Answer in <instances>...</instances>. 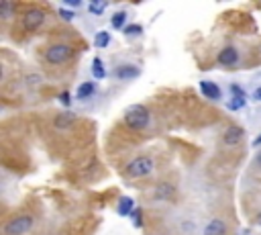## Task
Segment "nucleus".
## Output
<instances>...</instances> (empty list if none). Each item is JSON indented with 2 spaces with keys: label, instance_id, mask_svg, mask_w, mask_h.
Returning a JSON list of instances; mask_svg holds the SVG:
<instances>
[{
  "label": "nucleus",
  "instance_id": "f257e3e1",
  "mask_svg": "<svg viewBox=\"0 0 261 235\" xmlns=\"http://www.w3.org/2000/svg\"><path fill=\"white\" fill-rule=\"evenodd\" d=\"M151 117H149V111L143 107V105H131L127 111H125V123L133 129V131H143L147 129Z\"/></svg>",
  "mask_w": 261,
  "mask_h": 235
},
{
  "label": "nucleus",
  "instance_id": "f03ea898",
  "mask_svg": "<svg viewBox=\"0 0 261 235\" xmlns=\"http://www.w3.org/2000/svg\"><path fill=\"white\" fill-rule=\"evenodd\" d=\"M31 229H33V219L27 215H21V217H15V219L5 223L3 235H25Z\"/></svg>",
  "mask_w": 261,
  "mask_h": 235
},
{
  "label": "nucleus",
  "instance_id": "7ed1b4c3",
  "mask_svg": "<svg viewBox=\"0 0 261 235\" xmlns=\"http://www.w3.org/2000/svg\"><path fill=\"white\" fill-rule=\"evenodd\" d=\"M153 172V160L147 156H139L135 160H131V164L127 166V174L133 178H141V176H149Z\"/></svg>",
  "mask_w": 261,
  "mask_h": 235
},
{
  "label": "nucleus",
  "instance_id": "20e7f679",
  "mask_svg": "<svg viewBox=\"0 0 261 235\" xmlns=\"http://www.w3.org/2000/svg\"><path fill=\"white\" fill-rule=\"evenodd\" d=\"M70 58H72V47L66 45V43L51 45L49 50H47V54H45V60H47L49 64H54V66L64 64V62H68Z\"/></svg>",
  "mask_w": 261,
  "mask_h": 235
},
{
  "label": "nucleus",
  "instance_id": "39448f33",
  "mask_svg": "<svg viewBox=\"0 0 261 235\" xmlns=\"http://www.w3.org/2000/svg\"><path fill=\"white\" fill-rule=\"evenodd\" d=\"M243 137H245V129L239 127V125H231L223 133V144L227 148H235V146H239L241 141H243Z\"/></svg>",
  "mask_w": 261,
  "mask_h": 235
},
{
  "label": "nucleus",
  "instance_id": "423d86ee",
  "mask_svg": "<svg viewBox=\"0 0 261 235\" xmlns=\"http://www.w3.org/2000/svg\"><path fill=\"white\" fill-rule=\"evenodd\" d=\"M45 23V13L41 9H31L25 17H23V25L27 31H37L41 25Z\"/></svg>",
  "mask_w": 261,
  "mask_h": 235
},
{
  "label": "nucleus",
  "instance_id": "0eeeda50",
  "mask_svg": "<svg viewBox=\"0 0 261 235\" xmlns=\"http://www.w3.org/2000/svg\"><path fill=\"white\" fill-rule=\"evenodd\" d=\"M141 76V70L137 68V66H133V64H121L117 70H115V78H119V80H135V78H139Z\"/></svg>",
  "mask_w": 261,
  "mask_h": 235
},
{
  "label": "nucleus",
  "instance_id": "6e6552de",
  "mask_svg": "<svg viewBox=\"0 0 261 235\" xmlns=\"http://www.w3.org/2000/svg\"><path fill=\"white\" fill-rule=\"evenodd\" d=\"M200 90H202L204 97L211 99V101H221V97H223L221 88H219L215 82H211V80H202V82H200Z\"/></svg>",
  "mask_w": 261,
  "mask_h": 235
},
{
  "label": "nucleus",
  "instance_id": "1a4fd4ad",
  "mask_svg": "<svg viewBox=\"0 0 261 235\" xmlns=\"http://www.w3.org/2000/svg\"><path fill=\"white\" fill-rule=\"evenodd\" d=\"M239 62V52H237V47H225V50H221V54H219V64L221 66H235Z\"/></svg>",
  "mask_w": 261,
  "mask_h": 235
},
{
  "label": "nucleus",
  "instance_id": "9d476101",
  "mask_svg": "<svg viewBox=\"0 0 261 235\" xmlns=\"http://www.w3.org/2000/svg\"><path fill=\"white\" fill-rule=\"evenodd\" d=\"M227 233V223L221 219H213L204 227V235H225Z\"/></svg>",
  "mask_w": 261,
  "mask_h": 235
},
{
  "label": "nucleus",
  "instance_id": "9b49d317",
  "mask_svg": "<svg viewBox=\"0 0 261 235\" xmlns=\"http://www.w3.org/2000/svg\"><path fill=\"white\" fill-rule=\"evenodd\" d=\"M133 207H135V201L131 199V197H123L121 199V203H119V213L123 215V217H129V215H133L135 211H133Z\"/></svg>",
  "mask_w": 261,
  "mask_h": 235
},
{
  "label": "nucleus",
  "instance_id": "f8f14e48",
  "mask_svg": "<svg viewBox=\"0 0 261 235\" xmlns=\"http://www.w3.org/2000/svg\"><path fill=\"white\" fill-rule=\"evenodd\" d=\"M94 92H96V84H94V82H84V84L78 88V99H80V101H86V99L92 97Z\"/></svg>",
  "mask_w": 261,
  "mask_h": 235
},
{
  "label": "nucleus",
  "instance_id": "ddd939ff",
  "mask_svg": "<svg viewBox=\"0 0 261 235\" xmlns=\"http://www.w3.org/2000/svg\"><path fill=\"white\" fill-rule=\"evenodd\" d=\"M74 123V115L72 113H64L56 117V129H68Z\"/></svg>",
  "mask_w": 261,
  "mask_h": 235
},
{
  "label": "nucleus",
  "instance_id": "4468645a",
  "mask_svg": "<svg viewBox=\"0 0 261 235\" xmlns=\"http://www.w3.org/2000/svg\"><path fill=\"white\" fill-rule=\"evenodd\" d=\"M155 197L158 199H172L174 197V186L172 184H160L158 191H155Z\"/></svg>",
  "mask_w": 261,
  "mask_h": 235
},
{
  "label": "nucleus",
  "instance_id": "2eb2a0df",
  "mask_svg": "<svg viewBox=\"0 0 261 235\" xmlns=\"http://www.w3.org/2000/svg\"><path fill=\"white\" fill-rule=\"evenodd\" d=\"M111 43V33L109 31H98L96 37H94V45L96 47H109Z\"/></svg>",
  "mask_w": 261,
  "mask_h": 235
},
{
  "label": "nucleus",
  "instance_id": "dca6fc26",
  "mask_svg": "<svg viewBox=\"0 0 261 235\" xmlns=\"http://www.w3.org/2000/svg\"><path fill=\"white\" fill-rule=\"evenodd\" d=\"M92 76H94V78H98V80H102L104 76H107V70H104V66H102V60H100V58H96V60L92 62Z\"/></svg>",
  "mask_w": 261,
  "mask_h": 235
},
{
  "label": "nucleus",
  "instance_id": "f3484780",
  "mask_svg": "<svg viewBox=\"0 0 261 235\" xmlns=\"http://www.w3.org/2000/svg\"><path fill=\"white\" fill-rule=\"evenodd\" d=\"M125 21H127V13H125V11H119V13L113 15L111 25H113L115 29H123V27H125Z\"/></svg>",
  "mask_w": 261,
  "mask_h": 235
},
{
  "label": "nucleus",
  "instance_id": "a211bd4d",
  "mask_svg": "<svg viewBox=\"0 0 261 235\" xmlns=\"http://www.w3.org/2000/svg\"><path fill=\"white\" fill-rule=\"evenodd\" d=\"M13 3H9V0H3V3H0V17L3 19H11L13 17Z\"/></svg>",
  "mask_w": 261,
  "mask_h": 235
},
{
  "label": "nucleus",
  "instance_id": "6ab92c4d",
  "mask_svg": "<svg viewBox=\"0 0 261 235\" xmlns=\"http://www.w3.org/2000/svg\"><path fill=\"white\" fill-rule=\"evenodd\" d=\"M245 103H247V101H245V97H235V99L229 103V109H231V111H239V109H243V107H245Z\"/></svg>",
  "mask_w": 261,
  "mask_h": 235
},
{
  "label": "nucleus",
  "instance_id": "aec40b11",
  "mask_svg": "<svg viewBox=\"0 0 261 235\" xmlns=\"http://www.w3.org/2000/svg\"><path fill=\"white\" fill-rule=\"evenodd\" d=\"M104 9H107V5H104V3H90V7H88V11L92 15H100V13H104Z\"/></svg>",
  "mask_w": 261,
  "mask_h": 235
},
{
  "label": "nucleus",
  "instance_id": "412c9836",
  "mask_svg": "<svg viewBox=\"0 0 261 235\" xmlns=\"http://www.w3.org/2000/svg\"><path fill=\"white\" fill-rule=\"evenodd\" d=\"M125 33L127 35H139V33H143V27L141 25H129V27H125Z\"/></svg>",
  "mask_w": 261,
  "mask_h": 235
},
{
  "label": "nucleus",
  "instance_id": "4be33fe9",
  "mask_svg": "<svg viewBox=\"0 0 261 235\" xmlns=\"http://www.w3.org/2000/svg\"><path fill=\"white\" fill-rule=\"evenodd\" d=\"M60 17H62L64 21H68V23H70V21L74 19V13H72V11H66V9H60Z\"/></svg>",
  "mask_w": 261,
  "mask_h": 235
},
{
  "label": "nucleus",
  "instance_id": "5701e85b",
  "mask_svg": "<svg viewBox=\"0 0 261 235\" xmlns=\"http://www.w3.org/2000/svg\"><path fill=\"white\" fill-rule=\"evenodd\" d=\"M60 103L66 105V107H70L72 101H70V94H68V92H62V94H60Z\"/></svg>",
  "mask_w": 261,
  "mask_h": 235
},
{
  "label": "nucleus",
  "instance_id": "b1692460",
  "mask_svg": "<svg viewBox=\"0 0 261 235\" xmlns=\"http://www.w3.org/2000/svg\"><path fill=\"white\" fill-rule=\"evenodd\" d=\"M231 90H233V94H235V97H245V92H243V90H241L237 84H233V86H231Z\"/></svg>",
  "mask_w": 261,
  "mask_h": 235
},
{
  "label": "nucleus",
  "instance_id": "393cba45",
  "mask_svg": "<svg viewBox=\"0 0 261 235\" xmlns=\"http://www.w3.org/2000/svg\"><path fill=\"white\" fill-rule=\"evenodd\" d=\"M253 99H255L257 103H261V86H257V88H255V92H253Z\"/></svg>",
  "mask_w": 261,
  "mask_h": 235
},
{
  "label": "nucleus",
  "instance_id": "a878e982",
  "mask_svg": "<svg viewBox=\"0 0 261 235\" xmlns=\"http://www.w3.org/2000/svg\"><path fill=\"white\" fill-rule=\"evenodd\" d=\"M255 166H257L259 170H261V152H259V154L255 156Z\"/></svg>",
  "mask_w": 261,
  "mask_h": 235
},
{
  "label": "nucleus",
  "instance_id": "bb28decb",
  "mask_svg": "<svg viewBox=\"0 0 261 235\" xmlns=\"http://www.w3.org/2000/svg\"><path fill=\"white\" fill-rule=\"evenodd\" d=\"M27 80H29V84H37L39 82V76H29Z\"/></svg>",
  "mask_w": 261,
  "mask_h": 235
},
{
  "label": "nucleus",
  "instance_id": "cd10ccee",
  "mask_svg": "<svg viewBox=\"0 0 261 235\" xmlns=\"http://www.w3.org/2000/svg\"><path fill=\"white\" fill-rule=\"evenodd\" d=\"M259 146H261V135H257L255 141H253V148H259Z\"/></svg>",
  "mask_w": 261,
  "mask_h": 235
},
{
  "label": "nucleus",
  "instance_id": "c85d7f7f",
  "mask_svg": "<svg viewBox=\"0 0 261 235\" xmlns=\"http://www.w3.org/2000/svg\"><path fill=\"white\" fill-rule=\"evenodd\" d=\"M66 5H70V7H78L80 3H78V0H68V3Z\"/></svg>",
  "mask_w": 261,
  "mask_h": 235
},
{
  "label": "nucleus",
  "instance_id": "c756f323",
  "mask_svg": "<svg viewBox=\"0 0 261 235\" xmlns=\"http://www.w3.org/2000/svg\"><path fill=\"white\" fill-rule=\"evenodd\" d=\"M255 223H257V225H261V213L257 215V219H255Z\"/></svg>",
  "mask_w": 261,
  "mask_h": 235
}]
</instances>
